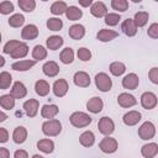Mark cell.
I'll return each instance as SVG.
<instances>
[{
	"instance_id": "56",
	"label": "cell",
	"mask_w": 158,
	"mask_h": 158,
	"mask_svg": "<svg viewBox=\"0 0 158 158\" xmlns=\"http://www.w3.org/2000/svg\"><path fill=\"white\" fill-rule=\"evenodd\" d=\"M0 43H1V33H0Z\"/></svg>"
},
{
	"instance_id": "54",
	"label": "cell",
	"mask_w": 158,
	"mask_h": 158,
	"mask_svg": "<svg viewBox=\"0 0 158 158\" xmlns=\"http://www.w3.org/2000/svg\"><path fill=\"white\" fill-rule=\"evenodd\" d=\"M4 65H5V58L2 56H0V68L4 67Z\"/></svg>"
},
{
	"instance_id": "23",
	"label": "cell",
	"mask_w": 158,
	"mask_h": 158,
	"mask_svg": "<svg viewBox=\"0 0 158 158\" xmlns=\"http://www.w3.org/2000/svg\"><path fill=\"white\" fill-rule=\"evenodd\" d=\"M121 30L127 37H133L137 33V27L132 19H126L121 25Z\"/></svg>"
},
{
	"instance_id": "30",
	"label": "cell",
	"mask_w": 158,
	"mask_h": 158,
	"mask_svg": "<svg viewBox=\"0 0 158 158\" xmlns=\"http://www.w3.org/2000/svg\"><path fill=\"white\" fill-rule=\"evenodd\" d=\"M65 16H67V19H68L69 21H77V20H79V19L83 16V11H81L79 7L72 5V6H68V7H67V10H65Z\"/></svg>"
},
{
	"instance_id": "5",
	"label": "cell",
	"mask_w": 158,
	"mask_h": 158,
	"mask_svg": "<svg viewBox=\"0 0 158 158\" xmlns=\"http://www.w3.org/2000/svg\"><path fill=\"white\" fill-rule=\"evenodd\" d=\"M99 148L101 149V152L104 153H107V154H111V153H115L118 148V143L115 138L110 137V136H106L105 138H102L99 143Z\"/></svg>"
},
{
	"instance_id": "11",
	"label": "cell",
	"mask_w": 158,
	"mask_h": 158,
	"mask_svg": "<svg viewBox=\"0 0 158 158\" xmlns=\"http://www.w3.org/2000/svg\"><path fill=\"white\" fill-rule=\"evenodd\" d=\"M73 81L79 88H88L91 83V79L86 72H77L73 77Z\"/></svg>"
},
{
	"instance_id": "41",
	"label": "cell",
	"mask_w": 158,
	"mask_h": 158,
	"mask_svg": "<svg viewBox=\"0 0 158 158\" xmlns=\"http://www.w3.org/2000/svg\"><path fill=\"white\" fill-rule=\"evenodd\" d=\"M19 6L21 10L25 12H32L36 7V1L35 0H19Z\"/></svg>"
},
{
	"instance_id": "18",
	"label": "cell",
	"mask_w": 158,
	"mask_h": 158,
	"mask_svg": "<svg viewBox=\"0 0 158 158\" xmlns=\"http://www.w3.org/2000/svg\"><path fill=\"white\" fill-rule=\"evenodd\" d=\"M58 112H59V109L54 104H46L41 109V116L43 118H48V120L54 118L58 115Z\"/></svg>"
},
{
	"instance_id": "25",
	"label": "cell",
	"mask_w": 158,
	"mask_h": 158,
	"mask_svg": "<svg viewBox=\"0 0 158 158\" xmlns=\"http://www.w3.org/2000/svg\"><path fill=\"white\" fill-rule=\"evenodd\" d=\"M12 139L17 144H22L27 139V130L23 126H17L12 132Z\"/></svg>"
},
{
	"instance_id": "20",
	"label": "cell",
	"mask_w": 158,
	"mask_h": 158,
	"mask_svg": "<svg viewBox=\"0 0 158 158\" xmlns=\"http://www.w3.org/2000/svg\"><path fill=\"white\" fill-rule=\"evenodd\" d=\"M141 154L144 158H154L158 154V144L154 142L143 144L141 148Z\"/></svg>"
},
{
	"instance_id": "42",
	"label": "cell",
	"mask_w": 158,
	"mask_h": 158,
	"mask_svg": "<svg viewBox=\"0 0 158 158\" xmlns=\"http://www.w3.org/2000/svg\"><path fill=\"white\" fill-rule=\"evenodd\" d=\"M111 7L118 12H125L128 9L127 0H111Z\"/></svg>"
},
{
	"instance_id": "29",
	"label": "cell",
	"mask_w": 158,
	"mask_h": 158,
	"mask_svg": "<svg viewBox=\"0 0 158 158\" xmlns=\"http://www.w3.org/2000/svg\"><path fill=\"white\" fill-rule=\"evenodd\" d=\"M79 142L83 147H91L95 142V135L91 131H84L79 137Z\"/></svg>"
},
{
	"instance_id": "34",
	"label": "cell",
	"mask_w": 158,
	"mask_h": 158,
	"mask_svg": "<svg viewBox=\"0 0 158 158\" xmlns=\"http://www.w3.org/2000/svg\"><path fill=\"white\" fill-rule=\"evenodd\" d=\"M109 69H110V73L114 77H120L126 72V65L122 62H112L110 64Z\"/></svg>"
},
{
	"instance_id": "4",
	"label": "cell",
	"mask_w": 158,
	"mask_h": 158,
	"mask_svg": "<svg viewBox=\"0 0 158 158\" xmlns=\"http://www.w3.org/2000/svg\"><path fill=\"white\" fill-rule=\"evenodd\" d=\"M154 135H156V126L151 121L143 122L138 128V136L141 139H144V141L152 139L154 137Z\"/></svg>"
},
{
	"instance_id": "8",
	"label": "cell",
	"mask_w": 158,
	"mask_h": 158,
	"mask_svg": "<svg viewBox=\"0 0 158 158\" xmlns=\"http://www.w3.org/2000/svg\"><path fill=\"white\" fill-rule=\"evenodd\" d=\"M68 89H69V85H68V81L65 79H57L52 86L53 94L57 98H63L68 93Z\"/></svg>"
},
{
	"instance_id": "32",
	"label": "cell",
	"mask_w": 158,
	"mask_h": 158,
	"mask_svg": "<svg viewBox=\"0 0 158 158\" xmlns=\"http://www.w3.org/2000/svg\"><path fill=\"white\" fill-rule=\"evenodd\" d=\"M47 57V49L41 46V44H36L32 49V58L35 62H38V60H43L46 59Z\"/></svg>"
},
{
	"instance_id": "7",
	"label": "cell",
	"mask_w": 158,
	"mask_h": 158,
	"mask_svg": "<svg viewBox=\"0 0 158 158\" xmlns=\"http://www.w3.org/2000/svg\"><path fill=\"white\" fill-rule=\"evenodd\" d=\"M157 95L152 91H146L141 95V105L146 110H152L157 106Z\"/></svg>"
},
{
	"instance_id": "49",
	"label": "cell",
	"mask_w": 158,
	"mask_h": 158,
	"mask_svg": "<svg viewBox=\"0 0 158 158\" xmlns=\"http://www.w3.org/2000/svg\"><path fill=\"white\" fill-rule=\"evenodd\" d=\"M9 141V132L6 128L0 127V143H6Z\"/></svg>"
},
{
	"instance_id": "39",
	"label": "cell",
	"mask_w": 158,
	"mask_h": 158,
	"mask_svg": "<svg viewBox=\"0 0 158 158\" xmlns=\"http://www.w3.org/2000/svg\"><path fill=\"white\" fill-rule=\"evenodd\" d=\"M46 26H47L48 30L56 32V31L62 30V27H63V21H62L60 19H58V17H51V19L47 20Z\"/></svg>"
},
{
	"instance_id": "37",
	"label": "cell",
	"mask_w": 158,
	"mask_h": 158,
	"mask_svg": "<svg viewBox=\"0 0 158 158\" xmlns=\"http://www.w3.org/2000/svg\"><path fill=\"white\" fill-rule=\"evenodd\" d=\"M27 53H28V46L26 44V43H21L10 56L14 58V59H20V58H23V57H26L27 56Z\"/></svg>"
},
{
	"instance_id": "47",
	"label": "cell",
	"mask_w": 158,
	"mask_h": 158,
	"mask_svg": "<svg viewBox=\"0 0 158 158\" xmlns=\"http://www.w3.org/2000/svg\"><path fill=\"white\" fill-rule=\"evenodd\" d=\"M147 35H148L151 38H153V40L158 38V23H157V22L152 23V25L148 27V30H147Z\"/></svg>"
},
{
	"instance_id": "2",
	"label": "cell",
	"mask_w": 158,
	"mask_h": 158,
	"mask_svg": "<svg viewBox=\"0 0 158 158\" xmlns=\"http://www.w3.org/2000/svg\"><path fill=\"white\" fill-rule=\"evenodd\" d=\"M69 121H70V123H72L74 127H77V128H83V127L89 126V125L91 123L93 118H91L88 114H85V112L75 111V112H73V114L70 115Z\"/></svg>"
},
{
	"instance_id": "15",
	"label": "cell",
	"mask_w": 158,
	"mask_h": 158,
	"mask_svg": "<svg viewBox=\"0 0 158 158\" xmlns=\"http://www.w3.org/2000/svg\"><path fill=\"white\" fill-rule=\"evenodd\" d=\"M141 118H142L141 112H138L136 110H131V111H128V112H126L123 115L122 121H123V123L126 126H135L141 121Z\"/></svg>"
},
{
	"instance_id": "10",
	"label": "cell",
	"mask_w": 158,
	"mask_h": 158,
	"mask_svg": "<svg viewBox=\"0 0 158 158\" xmlns=\"http://www.w3.org/2000/svg\"><path fill=\"white\" fill-rule=\"evenodd\" d=\"M90 14L94 17H98V19L105 17L107 15V7L102 1H95L90 6Z\"/></svg>"
},
{
	"instance_id": "35",
	"label": "cell",
	"mask_w": 158,
	"mask_h": 158,
	"mask_svg": "<svg viewBox=\"0 0 158 158\" xmlns=\"http://www.w3.org/2000/svg\"><path fill=\"white\" fill-rule=\"evenodd\" d=\"M0 106L5 110H11L15 107V99L10 94H5L0 96Z\"/></svg>"
},
{
	"instance_id": "51",
	"label": "cell",
	"mask_w": 158,
	"mask_h": 158,
	"mask_svg": "<svg viewBox=\"0 0 158 158\" xmlns=\"http://www.w3.org/2000/svg\"><path fill=\"white\" fill-rule=\"evenodd\" d=\"M0 158H10V152L5 147H0Z\"/></svg>"
},
{
	"instance_id": "46",
	"label": "cell",
	"mask_w": 158,
	"mask_h": 158,
	"mask_svg": "<svg viewBox=\"0 0 158 158\" xmlns=\"http://www.w3.org/2000/svg\"><path fill=\"white\" fill-rule=\"evenodd\" d=\"M14 11V4L11 1H2L0 2V14L9 15Z\"/></svg>"
},
{
	"instance_id": "1",
	"label": "cell",
	"mask_w": 158,
	"mask_h": 158,
	"mask_svg": "<svg viewBox=\"0 0 158 158\" xmlns=\"http://www.w3.org/2000/svg\"><path fill=\"white\" fill-rule=\"evenodd\" d=\"M42 132L48 137H56L62 132V123L59 120L52 118L42 123Z\"/></svg>"
},
{
	"instance_id": "6",
	"label": "cell",
	"mask_w": 158,
	"mask_h": 158,
	"mask_svg": "<svg viewBox=\"0 0 158 158\" xmlns=\"http://www.w3.org/2000/svg\"><path fill=\"white\" fill-rule=\"evenodd\" d=\"M98 128H99L100 133H102L104 136H110L115 131V122L112 121V118H110L107 116H104L99 120Z\"/></svg>"
},
{
	"instance_id": "33",
	"label": "cell",
	"mask_w": 158,
	"mask_h": 158,
	"mask_svg": "<svg viewBox=\"0 0 158 158\" xmlns=\"http://www.w3.org/2000/svg\"><path fill=\"white\" fill-rule=\"evenodd\" d=\"M59 59H60V62L63 64H70V63H73V60H74V52H73V49L70 47L64 48L60 52V54H59Z\"/></svg>"
},
{
	"instance_id": "19",
	"label": "cell",
	"mask_w": 158,
	"mask_h": 158,
	"mask_svg": "<svg viewBox=\"0 0 158 158\" xmlns=\"http://www.w3.org/2000/svg\"><path fill=\"white\" fill-rule=\"evenodd\" d=\"M116 37H118V32H116L114 30H109V28H102L96 33V38L100 42H110V41L115 40Z\"/></svg>"
},
{
	"instance_id": "3",
	"label": "cell",
	"mask_w": 158,
	"mask_h": 158,
	"mask_svg": "<svg viewBox=\"0 0 158 158\" xmlns=\"http://www.w3.org/2000/svg\"><path fill=\"white\" fill-rule=\"evenodd\" d=\"M95 85L96 88L102 91V93H106V91H110L111 88H112V80L111 78L104 73V72H100L95 75Z\"/></svg>"
},
{
	"instance_id": "28",
	"label": "cell",
	"mask_w": 158,
	"mask_h": 158,
	"mask_svg": "<svg viewBox=\"0 0 158 158\" xmlns=\"http://www.w3.org/2000/svg\"><path fill=\"white\" fill-rule=\"evenodd\" d=\"M37 148H38L41 152H43V153H46V154H49V153H52V152L54 151V142H53L52 139H49V138L40 139V141L37 142Z\"/></svg>"
},
{
	"instance_id": "27",
	"label": "cell",
	"mask_w": 158,
	"mask_h": 158,
	"mask_svg": "<svg viewBox=\"0 0 158 158\" xmlns=\"http://www.w3.org/2000/svg\"><path fill=\"white\" fill-rule=\"evenodd\" d=\"M49 90H51V86L48 84V81L43 80V79H40L35 83V91L37 95L40 96H46L49 94Z\"/></svg>"
},
{
	"instance_id": "48",
	"label": "cell",
	"mask_w": 158,
	"mask_h": 158,
	"mask_svg": "<svg viewBox=\"0 0 158 158\" xmlns=\"http://www.w3.org/2000/svg\"><path fill=\"white\" fill-rule=\"evenodd\" d=\"M148 77H149L151 81H152L153 84H158V68H157V67H153V68L149 70Z\"/></svg>"
},
{
	"instance_id": "31",
	"label": "cell",
	"mask_w": 158,
	"mask_h": 158,
	"mask_svg": "<svg viewBox=\"0 0 158 158\" xmlns=\"http://www.w3.org/2000/svg\"><path fill=\"white\" fill-rule=\"evenodd\" d=\"M148 19H149V14L148 12H146V11H138V12L135 14V17L132 20H133L136 27H143L148 22Z\"/></svg>"
},
{
	"instance_id": "40",
	"label": "cell",
	"mask_w": 158,
	"mask_h": 158,
	"mask_svg": "<svg viewBox=\"0 0 158 158\" xmlns=\"http://www.w3.org/2000/svg\"><path fill=\"white\" fill-rule=\"evenodd\" d=\"M7 22H9V25L11 27H15V28L21 27L23 25V22H25V16L21 15V14H14L12 16H10Z\"/></svg>"
},
{
	"instance_id": "45",
	"label": "cell",
	"mask_w": 158,
	"mask_h": 158,
	"mask_svg": "<svg viewBox=\"0 0 158 158\" xmlns=\"http://www.w3.org/2000/svg\"><path fill=\"white\" fill-rule=\"evenodd\" d=\"M77 56H78V58H79L80 60L88 62V60H90V58H91V52H90V49H88L86 47H80V48L78 49V52H77Z\"/></svg>"
},
{
	"instance_id": "43",
	"label": "cell",
	"mask_w": 158,
	"mask_h": 158,
	"mask_svg": "<svg viewBox=\"0 0 158 158\" xmlns=\"http://www.w3.org/2000/svg\"><path fill=\"white\" fill-rule=\"evenodd\" d=\"M22 42L21 41H17V40H10L9 42H6L5 43V46H4V48H2V52L5 53V54H11L20 44H21Z\"/></svg>"
},
{
	"instance_id": "50",
	"label": "cell",
	"mask_w": 158,
	"mask_h": 158,
	"mask_svg": "<svg viewBox=\"0 0 158 158\" xmlns=\"http://www.w3.org/2000/svg\"><path fill=\"white\" fill-rule=\"evenodd\" d=\"M14 158H28V153L25 149H17L14 153Z\"/></svg>"
},
{
	"instance_id": "12",
	"label": "cell",
	"mask_w": 158,
	"mask_h": 158,
	"mask_svg": "<svg viewBox=\"0 0 158 158\" xmlns=\"http://www.w3.org/2000/svg\"><path fill=\"white\" fill-rule=\"evenodd\" d=\"M138 84H139V79L136 73H128L122 79V86L128 90H135L138 86Z\"/></svg>"
},
{
	"instance_id": "22",
	"label": "cell",
	"mask_w": 158,
	"mask_h": 158,
	"mask_svg": "<svg viewBox=\"0 0 158 158\" xmlns=\"http://www.w3.org/2000/svg\"><path fill=\"white\" fill-rule=\"evenodd\" d=\"M42 70H43L44 75H47L49 78H53V77L58 75V73H59V65L54 60H48V62H46L43 64Z\"/></svg>"
},
{
	"instance_id": "24",
	"label": "cell",
	"mask_w": 158,
	"mask_h": 158,
	"mask_svg": "<svg viewBox=\"0 0 158 158\" xmlns=\"http://www.w3.org/2000/svg\"><path fill=\"white\" fill-rule=\"evenodd\" d=\"M37 62H35L33 59H25V60H19V62H15L12 63L11 68L14 70H17V72H26V70H30L32 67L36 65Z\"/></svg>"
},
{
	"instance_id": "21",
	"label": "cell",
	"mask_w": 158,
	"mask_h": 158,
	"mask_svg": "<svg viewBox=\"0 0 158 158\" xmlns=\"http://www.w3.org/2000/svg\"><path fill=\"white\" fill-rule=\"evenodd\" d=\"M68 35L70 38L73 40H81L84 36H85V27L80 23H75V25H72L68 30Z\"/></svg>"
},
{
	"instance_id": "9",
	"label": "cell",
	"mask_w": 158,
	"mask_h": 158,
	"mask_svg": "<svg viewBox=\"0 0 158 158\" xmlns=\"http://www.w3.org/2000/svg\"><path fill=\"white\" fill-rule=\"evenodd\" d=\"M117 104L121 106V107H125V109H128V107H132L137 104V100L133 95L128 94V93H121L118 96H117Z\"/></svg>"
},
{
	"instance_id": "17",
	"label": "cell",
	"mask_w": 158,
	"mask_h": 158,
	"mask_svg": "<svg viewBox=\"0 0 158 158\" xmlns=\"http://www.w3.org/2000/svg\"><path fill=\"white\" fill-rule=\"evenodd\" d=\"M102 107H104V102H102L101 98H99V96H93L86 102V109L91 114H99L102 110Z\"/></svg>"
},
{
	"instance_id": "44",
	"label": "cell",
	"mask_w": 158,
	"mask_h": 158,
	"mask_svg": "<svg viewBox=\"0 0 158 158\" xmlns=\"http://www.w3.org/2000/svg\"><path fill=\"white\" fill-rule=\"evenodd\" d=\"M121 20V16L120 14H116V12H110L105 16V23L107 26H116Z\"/></svg>"
},
{
	"instance_id": "38",
	"label": "cell",
	"mask_w": 158,
	"mask_h": 158,
	"mask_svg": "<svg viewBox=\"0 0 158 158\" xmlns=\"http://www.w3.org/2000/svg\"><path fill=\"white\" fill-rule=\"evenodd\" d=\"M12 83V77L9 72H1L0 73V89L1 90H6L10 88Z\"/></svg>"
},
{
	"instance_id": "53",
	"label": "cell",
	"mask_w": 158,
	"mask_h": 158,
	"mask_svg": "<svg viewBox=\"0 0 158 158\" xmlns=\"http://www.w3.org/2000/svg\"><path fill=\"white\" fill-rule=\"evenodd\" d=\"M6 118H7V115H6L5 112L0 111V122H4V121H5Z\"/></svg>"
},
{
	"instance_id": "26",
	"label": "cell",
	"mask_w": 158,
	"mask_h": 158,
	"mask_svg": "<svg viewBox=\"0 0 158 158\" xmlns=\"http://www.w3.org/2000/svg\"><path fill=\"white\" fill-rule=\"evenodd\" d=\"M64 43V40L60 37V36H49L47 40H46V46L48 49L51 51H57L59 49Z\"/></svg>"
},
{
	"instance_id": "55",
	"label": "cell",
	"mask_w": 158,
	"mask_h": 158,
	"mask_svg": "<svg viewBox=\"0 0 158 158\" xmlns=\"http://www.w3.org/2000/svg\"><path fill=\"white\" fill-rule=\"evenodd\" d=\"M32 158H44V157H42L40 154H35V156H32Z\"/></svg>"
},
{
	"instance_id": "13",
	"label": "cell",
	"mask_w": 158,
	"mask_h": 158,
	"mask_svg": "<svg viewBox=\"0 0 158 158\" xmlns=\"http://www.w3.org/2000/svg\"><path fill=\"white\" fill-rule=\"evenodd\" d=\"M10 95L16 100V99H23L27 95V89L23 83L21 81H15L11 90H10Z\"/></svg>"
},
{
	"instance_id": "36",
	"label": "cell",
	"mask_w": 158,
	"mask_h": 158,
	"mask_svg": "<svg viewBox=\"0 0 158 158\" xmlns=\"http://www.w3.org/2000/svg\"><path fill=\"white\" fill-rule=\"evenodd\" d=\"M67 4L64 1H54L52 5H51V12L56 16H59L62 14H65V10H67Z\"/></svg>"
},
{
	"instance_id": "14",
	"label": "cell",
	"mask_w": 158,
	"mask_h": 158,
	"mask_svg": "<svg viewBox=\"0 0 158 158\" xmlns=\"http://www.w3.org/2000/svg\"><path fill=\"white\" fill-rule=\"evenodd\" d=\"M38 107H40V102L36 99H28L23 102V110L28 117H35L38 112Z\"/></svg>"
},
{
	"instance_id": "16",
	"label": "cell",
	"mask_w": 158,
	"mask_h": 158,
	"mask_svg": "<svg viewBox=\"0 0 158 158\" xmlns=\"http://www.w3.org/2000/svg\"><path fill=\"white\" fill-rule=\"evenodd\" d=\"M37 36H38V28L36 25H32V23L26 25L21 31V37L25 41H32L37 38Z\"/></svg>"
},
{
	"instance_id": "52",
	"label": "cell",
	"mask_w": 158,
	"mask_h": 158,
	"mask_svg": "<svg viewBox=\"0 0 158 158\" xmlns=\"http://www.w3.org/2000/svg\"><path fill=\"white\" fill-rule=\"evenodd\" d=\"M91 4H93V1H91V0H86V1L79 0V5H80V6H83V7H89V6H91Z\"/></svg>"
}]
</instances>
